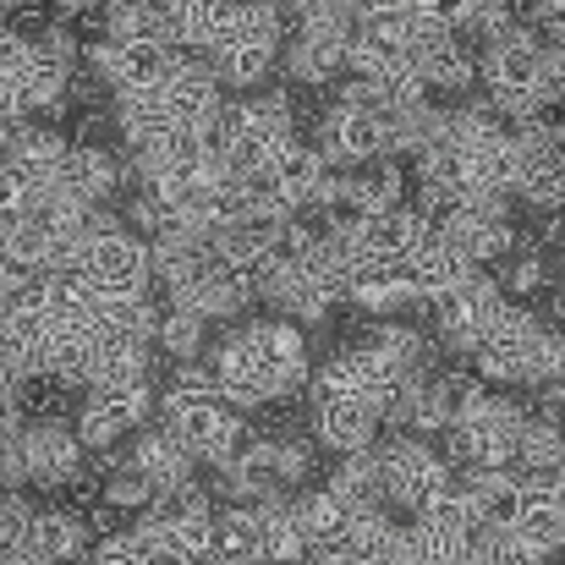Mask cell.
<instances>
[{
	"mask_svg": "<svg viewBox=\"0 0 565 565\" xmlns=\"http://www.w3.org/2000/svg\"><path fill=\"white\" fill-rule=\"evenodd\" d=\"M478 94L489 99V110L505 127L539 121L555 105V94H550V44H544V33L527 17L522 22H505L494 39H483Z\"/></svg>",
	"mask_w": 565,
	"mask_h": 565,
	"instance_id": "cell-1",
	"label": "cell"
},
{
	"mask_svg": "<svg viewBox=\"0 0 565 565\" xmlns=\"http://www.w3.org/2000/svg\"><path fill=\"white\" fill-rule=\"evenodd\" d=\"M154 406H160V423L198 456V467H225V461L236 456L242 434H247L242 412H231V406L220 401V390H182V384H166Z\"/></svg>",
	"mask_w": 565,
	"mask_h": 565,
	"instance_id": "cell-2",
	"label": "cell"
},
{
	"mask_svg": "<svg viewBox=\"0 0 565 565\" xmlns=\"http://www.w3.org/2000/svg\"><path fill=\"white\" fill-rule=\"evenodd\" d=\"M83 275L99 291H149L154 286L149 236H138L116 209H94L88 214V242H83Z\"/></svg>",
	"mask_w": 565,
	"mask_h": 565,
	"instance_id": "cell-3",
	"label": "cell"
},
{
	"mask_svg": "<svg viewBox=\"0 0 565 565\" xmlns=\"http://www.w3.org/2000/svg\"><path fill=\"white\" fill-rule=\"evenodd\" d=\"M511 297L500 291V280L489 269H467L456 286H445L439 297H428V319H434V341L450 352V358H467V347L483 335V324L505 308Z\"/></svg>",
	"mask_w": 565,
	"mask_h": 565,
	"instance_id": "cell-4",
	"label": "cell"
},
{
	"mask_svg": "<svg viewBox=\"0 0 565 565\" xmlns=\"http://www.w3.org/2000/svg\"><path fill=\"white\" fill-rule=\"evenodd\" d=\"M379 450V467H384V500L390 505H401V511H423L456 472L445 467V456L434 450V439H417V434H384V439H374Z\"/></svg>",
	"mask_w": 565,
	"mask_h": 565,
	"instance_id": "cell-5",
	"label": "cell"
},
{
	"mask_svg": "<svg viewBox=\"0 0 565 565\" xmlns=\"http://www.w3.org/2000/svg\"><path fill=\"white\" fill-rule=\"evenodd\" d=\"M154 379L149 384H88L83 406H77V439L88 456H105L110 445H121L132 428H143L154 417Z\"/></svg>",
	"mask_w": 565,
	"mask_h": 565,
	"instance_id": "cell-6",
	"label": "cell"
},
{
	"mask_svg": "<svg viewBox=\"0 0 565 565\" xmlns=\"http://www.w3.org/2000/svg\"><path fill=\"white\" fill-rule=\"evenodd\" d=\"M516 138V171H511V198H522L539 214L565 209V149L555 138V121H522L511 127Z\"/></svg>",
	"mask_w": 565,
	"mask_h": 565,
	"instance_id": "cell-7",
	"label": "cell"
},
{
	"mask_svg": "<svg viewBox=\"0 0 565 565\" xmlns=\"http://www.w3.org/2000/svg\"><path fill=\"white\" fill-rule=\"evenodd\" d=\"M434 231L472 264V269H489V264H500L511 247H516V220H511V203L505 198H467V203H456L450 214H439L434 220Z\"/></svg>",
	"mask_w": 565,
	"mask_h": 565,
	"instance_id": "cell-8",
	"label": "cell"
},
{
	"mask_svg": "<svg viewBox=\"0 0 565 565\" xmlns=\"http://www.w3.org/2000/svg\"><path fill=\"white\" fill-rule=\"evenodd\" d=\"M121 188H127V160L116 154V143H83V138L66 143L61 166L44 182V192H55L72 209H105Z\"/></svg>",
	"mask_w": 565,
	"mask_h": 565,
	"instance_id": "cell-9",
	"label": "cell"
},
{
	"mask_svg": "<svg viewBox=\"0 0 565 565\" xmlns=\"http://www.w3.org/2000/svg\"><path fill=\"white\" fill-rule=\"evenodd\" d=\"M539 330H544V319H539L533 308H522V302H505V308H500V313L483 324V335L467 347V363L489 379V384H522V374H527V358H533V341H539Z\"/></svg>",
	"mask_w": 565,
	"mask_h": 565,
	"instance_id": "cell-10",
	"label": "cell"
},
{
	"mask_svg": "<svg viewBox=\"0 0 565 565\" xmlns=\"http://www.w3.org/2000/svg\"><path fill=\"white\" fill-rule=\"evenodd\" d=\"M242 335H247V347L258 352V363L269 369L275 390H280V401H297V395H302V384H308V374H313L308 330H302V324H291V319H280V313H269V319H247V324H242Z\"/></svg>",
	"mask_w": 565,
	"mask_h": 565,
	"instance_id": "cell-11",
	"label": "cell"
},
{
	"mask_svg": "<svg viewBox=\"0 0 565 565\" xmlns=\"http://www.w3.org/2000/svg\"><path fill=\"white\" fill-rule=\"evenodd\" d=\"M319 154H324V166H369L379 154H390L384 149V110L374 105H341V99H330L324 110H319V143H313Z\"/></svg>",
	"mask_w": 565,
	"mask_h": 565,
	"instance_id": "cell-12",
	"label": "cell"
},
{
	"mask_svg": "<svg viewBox=\"0 0 565 565\" xmlns=\"http://www.w3.org/2000/svg\"><path fill=\"white\" fill-rule=\"evenodd\" d=\"M22 461H28V489H50L61 494L72 483V472L88 461L77 428H66V417H33L22 423Z\"/></svg>",
	"mask_w": 565,
	"mask_h": 565,
	"instance_id": "cell-13",
	"label": "cell"
},
{
	"mask_svg": "<svg viewBox=\"0 0 565 565\" xmlns=\"http://www.w3.org/2000/svg\"><path fill=\"white\" fill-rule=\"evenodd\" d=\"M225 88L214 83V72H209V61L203 55H182V66L171 72V83L160 88V105H166V116L177 121V127H188V132H214V121H220V110H225Z\"/></svg>",
	"mask_w": 565,
	"mask_h": 565,
	"instance_id": "cell-14",
	"label": "cell"
},
{
	"mask_svg": "<svg viewBox=\"0 0 565 565\" xmlns=\"http://www.w3.org/2000/svg\"><path fill=\"white\" fill-rule=\"evenodd\" d=\"M308 423H313V445L335 450V456H352V450H369L379 439V412L363 395H324V401H308Z\"/></svg>",
	"mask_w": 565,
	"mask_h": 565,
	"instance_id": "cell-15",
	"label": "cell"
},
{
	"mask_svg": "<svg viewBox=\"0 0 565 565\" xmlns=\"http://www.w3.org/2000/svg\"><path fill=\"white\" fill-rule=\"evenodd\" d=\"M505 527L522 544H533V550H544L555 561L565 550V500L555 494V483H522L516 505L505 511Z\"/></svg>",
	"mask_w": 565,
	"mask_h": 565,
	"instance_id": "cell-16",
	"label": "cell"
},
{
	"mask_svg": "<svg viewBox=\"0 0 565 565\" xmlns=\"http://www.w3.org/2000/svg\"><path fill=\"white\" fill-rule=\"evenodd\" d=\"M347 302H352L363 319H395V313L417 308V291H412V280H406V264L363 258V264L347 275Z\"/></svg>",
	"mask_w": 565,
	"mask_h": 565,
	"instance_id": "cell-17",
	"label": "cell"
},
{
	"mask_svg": "<svg viewBox=\"0 0 565 565\" xmlns=\"http://www.w3.org/2000/svg\"><path fill=\"white\" fill-rule=\"evenodd\" d=\"M428 231V220L412 209V203H395V209H374V214H358L352 220V242L363 258H379V264H401L417 236Z\"/></svg>",
	"mask_w": 565,
	"mask_h": 565,
	"instance_id": "cell-18",
	"label": "cell"
},
{
	"mask_svg": "<svg viewBox=\"0 0 565 565\" xmlns=\"http://www.w3.org/2000/svg\"><path fill=\"white\" fill-rule=\"evenodd\" d=\"M66 143H72V138H66L61 127H44V121H33V116H11V121L0 127V160L17 166V171H28V177H39V182H50V171L61 166Z\"/></svg>",
	"mask_w": 565,
	"mask_h": 565,
	"instance_id": "cell-19",
	"label": "cell"
},
{
	"mask_svg": "<svg viewBox=\"0 0 565 565\" xmlns=\"http://www.w3.org/2000/svg\"><path fill=\"white\" fill-rule=\"evenodd\" d=\"M209 72L225 94H258L280 77V50H253V44H214L209 55Z\"/></svg>",
	"mask_w": 565,
	"mask_h": 565,
	"instance_id": "cell-20",
	"label": "cell"
},
{
	"mask_svg": "<svg viewBox=\"0 0 565 565\" xmlns=\"http://www.w3.org/2000/svg\"><path fill=\"white\" fill-rule=\"evenodd\" d=\"M401 264H406V280H412L417 302L439 297L445 286H456V280H461V275L472 269V264H467V258H461V253H456V247H450V242H445V236L434 231V225H428V231L417 236V247H412V253H406Z\"/></svg>",
	"mask_w": 565,
	"mask_h": 565,
	"instance_id": "cell-21",
	"label": "cell"
},
{
	"mask_svg": "<svg viewBox=\"0 0 565 565\" xmlns=\"http://www.w3.org/2000/svg\"><path fill=\"white\" fill-rule=\"evenodd\" d=\"M352 516H369V511H384V467H379V450H352V456H335V472L324 483Z\"/></svg>",
	"mask_w": 565,
	"mask_h": 565,
	"instance_id": "cell-22",
	"label": "cell"
},
{
	"mask_svg": "<svg viewBox=\"0 0 565 565\" xmlns=\"http://www.w3.org/2000/svg\"><path fill=\"white\" fill-rule=\"evenodd\" d=\"M88 544H94V527H88L83 511H72V505H39V516H33V550L50 565H83Z\"/></svg>",
	"mask_w": 565,
	"mask_h": 565,
	"instance_id": "cell-23",
	"label": "cell"
},
{
	"mask_svg": "<svg viewBox=\"0 0 565 565\" xmlns=\"http://www.w3.org/2000/svg\"><path fill=\"white\" fill-rule=\"evenodd\" d=\"M347 565H417L412 561V539L401 522H390L384 511L369 516H352V533H347Z\"/></svg>",
	"mask_w": 565,
	"mask_h": 565,
	"instance_id": "cell-24",
	"label": "cell"
},
{
	"mask_svg": "<svg viewBox=\"0 0 565 565\" xmlns=\"http://www.w3.org/2000/svg\"><path fill=\"white\" fill-rule=\"evenodd\" d=\"M127 461H138V467H143V478L154 483V494L198 472V456H192V450L177 439V434H171V428H166V423L143 428V434L132 439V456H127Z\"/></svg>",
	"mask_w": 565,
	"mask_h": 565,
	"instance_id": "cell-25",
	"label": "cell"
},
{
	"mask_svg": "<svg viewBox=\"0 0 565 565\" xmlns=\"http://www.w3.org/2000/svg\"><path fill=\"white\" fill-rule=\"evenodd\" d=\"M247 511H253L258 561H269V565H302L308 561V539H302V527H297L286 494H280V500H258V505H247Z\"/></svg>",
	"mask_w": 565,
	"mask_h": 565,
	"instance_id": "cell-26",
	"label": "cell"
},
{
	"mask_svg": "<svg viewBox=\"0 0 565 565\" xmlns=\"http://www.w3.org/2000/svg\"><path fill=\"white\" fill-rule=\"evenodd\" d=\"M286 505H291V516H297L308 550H313V544H347V533H352V511H347L324 483H319V489H297Z\"/></svg>",
	"mask_w": 565,
	"mask_h": 565,
	"instance_id": "cell-27",
	"label": "cell"
},
{
	"mask_svg": "<svg viewBox=\"0 0 565 565\" xmlns=\"http://www.w3.org/2000/svg\"><path fill=\"white\" fill-rule=\"evenodd\" d=\"M286 33H291V28H286V11H280L275 0H236L214 44H253V50H280V44H286Z\"/></svg>",
	"mask_w": 565,
	"mask_h": 565,
	"instance_id": "cell-28",
	"label": "cell"
},
{
	"mask_svg": "<svg viewBox=\"0 0 565 565\" xmlns=\"http://www.w3.org/2000/svg\"><path fill=\"white\" fill-rule=\"evenodd\" d=\"M154 352H166L171 363L203 358V352H209V319L192 313V308L166 302V313H160V324H154Z\"/></svg>",
	"mask_w": 565,
	"mask_h": 565,
	"instance_id": "cell-29",
	"label": "cell"
},
{
	"mask_svg": "<svg viewBox=\"0 0 565 565\" xmlns=\"http://www.w3.org/2000/svg\"><path fill=\"white\" fill-rule=\"evenodd\" d=\"M99 39H160V0H99Z\"/></svg>",
	"mask_w": 565,
	"mask_h": 565,
	"instance_id": "cell-30",
	"label": "cell"
},
{
	"mask_svg": "<svg viewBox=\"0 0 565 565\" xmlns=\"http://www.w3.org/2000/svg\"><path fill=\"white\" fill-rule=\"evenodd\" d=\"M33 516H39V505L22 489L0 494V565H17L22 555H33Z\"/></svg>",
	"mask_w": 565,
	"mask_h": 565,
	"instance_id": "cell-31",
	"label": "cell"
},
{
	"mask_svg": "<svg viewBox=\"0 0 565 565\" xmlns=\"http://www.w3.org/2000/svg\"><path fill=\"white\" fill-rule=\"evenodd\" d=\"M269 434V461H275V478L280 489H302L319 467V450L308 434H286V428H264Z\"/></svg>",
	"mask_w": 565,
	"mask_h": 565,
	"instance_id": "cell-32",
	"label": "cell"
},
{
	"mask_svg": "<svg viewBox=\"0 0 565 565\" xmlns=\"http://www.w3.org/2000/svg\"><path fill=\"white\" fill-rule=\"evenodd\" d=\"M406 539H412V561L417 565H450L467 555V533L461 527H445L434 516H412L406 522Z\"/></svg>",
	"mask_w": 565,
	"mask_h": 565,
	"instance_id": "cell-33",
	"label": "cell"
},
{
	"mask_svg": "<svg viewBox=\"0 0 565 565\" xmlns=\"http://www.w3.org/2000/svg\"><path fill=\"white\" fill-rule=\"evenodd\" d=\"M561 384H565V324H544L539 341H533V358H527L522 390L544 395V390H561Z\"/></svg>",
	"mask_w": 565,
	"mask_h": 565,
	"instance_id": "cell-34",
	"label": "cell"
},
{
	"mask_svg": "<svg viewBox=\"0 0 565 565\" xmlns=\"http://www.w3.org/2000/svg\"><path fill=\"white\" fill-rule=\"evenodd\" d=\"M105 500L116 505V511H149L154 505V483L143 478V467L138 461H121V467H110L105 472Z\"/></svg>",
	"mask_w": 565,
	"mask_h": 565,
	"instance_id": "cell-35",
	"label": "cell"
},
{
	"mask_svg": "<svg viewBox=\"0 0 565 565\" xmlns=\"http://www.w3.org/2000/svg\"><path fill=\"white\" fill-rule=\"evenodd\" d=\"M149 544L138 539V527H116V533H94L83 565H143Z\"/></svg>",
	"mask_w": 565,
	"mask_h": 565,
	"instance_id": "cell-36",
	"label": "cell"
},
{
	"mask_svg": "<svg viewBox=\"0 0 565 565\" xmlns=\"http://www.w3.org/2000/svg\"><path fill=\"white\" fill-rule=\"evenodd\" d=\"M44 192L39 177H28V171H17V166H6L0 160V220H11V214H22L33 198Z\"/></svg>",
	"mask_w": 565,
	"mask_h": 565,
	"instance_id": "cell-37",
	"label": "cell"
},
{
	"mask_svg": "<svg viewBox=\"0 0 565 565\" xmlns=\"http://www.w3.org/2000/svg\"><path fill=\"white\" fill-rule=\"evenodd\" d=\"M358 22H406L417 17V0H352Z\"/></svg>",
	"mask_w": 565,
	"mask_h": 565,
	"instance_id": "cell-38",
	"label": "cell"
},
{
	"mask_svg": "<svg viewBox=\"0 0 565 565\" xmlns=\"http://www.w3.org/2000/svg\"><path fill=\"white\" fill-rule=\"evenodd\" d=\"M50 11H55V17H66V22H77V17H94V11H99V0H50Z\"/></svg>",
	"mask_w": 565,
	"mask_h": 565,
	"instance_id": "cell-39",
	"label": "cell"
},
{
	"mask_svg": "<svg viewBox=\"0 0 565 565\" xmlns=\"http://www.w3.org/2000/svg\"><path fill=\"white\" fill-rule=\"evenodd\" d=\"M11 116H17V99H11V88H6V83H0V127H6V121H11Z\"/></svg>",
	"mask_w": 565,
	"mask_h": 565,
	"instance_id": "cell-40",
	"label": "cell"
},
{
	"mask_svg": "<svg viewBox=\"0 0 565 565\" xmlns=\"http://www.w3.org/2000/svg\"><path fill=\"white\" fill-rule=\"evenodd\" d=\"M555 324H565V275H561V286H555Z\"/></svg>",
	"mask_w": 565,
	"mask_h": 565,
	"instance_id": "cell-41",
	"label": "cell"
},
{
	"mask_svg": "<svg viewBox=\"0 0 565 565\" xmlns=\"http://www.w3.org/2000/svg\"><path fill=\"white\" fill-rule=\"evenodd\" d=\"M555 494H561V500H565V461H561V467H555Z\"/></svg>",
	"mask_w": 565,
	"mask_h": 565,
	"instance_id": "cell-42",
	"label": "cell"
},
{
	"mask_svg": "<svg viewBox=\"0 0 565 565\" xmlns=\"http://www.w3.org/2000/svg\"><path fill=\"white\" fill-rule=\"evenodd\" d=\"M555 138H561V149H565V121H555Z\"/></svg>",
	"mask_w": 565,
	"mask_h": 565,
	"instance_id": "cell-43",
	"label": "cell"
},
{
	"mask_svg": "<svg viewBox=\"0 0 565 565\" xmlns=\"http://www.w3.org/2000/svg\"><path fill=\"white\" fill-rule=\"evenodd\" d=\"M450 565H478V561H472V550H467V555H461V561H450Z\"/></svg>",
	"mask_w": 565,
	"mask_h": 565,
	"instance_id": "cell-44",
	"label": "cell"
},
{
	"mask_svg": "<svg viewBox=\"0 0 565 565\" xmlns=\"http://www.w3.org/2000/svg\"><path fill=\"white\" fill-rule=\"evenodd\" d=\"M253 565H269V561H253Z\"/></svg>",
	"mask_w": 565,
	"mask_h": 565,
	"instance_id": "cell-45",
	"label": "cell"
},
{
	"mask_svg": "<svg viewBox=\"0 0 565 565\" xmlns=\"http://www.w3.org/2000/svg\"><path fill=\"white\" fill-rule=\"evenodd\" d=\"M555 565H565V561H555Z\"/></svg>",
	"mask_w": 565,
	"mask_h": 565,
	"instance_id": "cell-46",
	"label": "cell"
}]
</instances>
